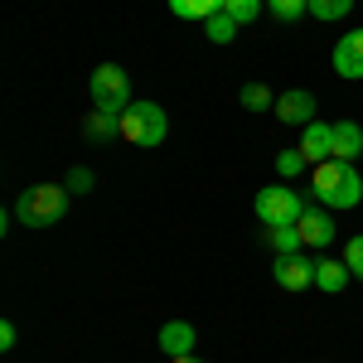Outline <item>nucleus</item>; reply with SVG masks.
<instances>
[{"label": "nucleus", "instance_id": "nucleus-1", "mask_svg": "<svg viewBox=\"0 0 363 363\" xmlns=\"http://www.w3.org/2000/svg\"><path fill=\"white\" fill-rule=\"evenodd\" d=\"M310 194L320 199V208H359L363 203V174L349 160H325L310 174Z\"/></svg>", "mask_w": 363, "mask_h": 363}, {"label": "nucleus", "instance_id": "nucleus-2", "mask_svg": "<svg viewBox=\"0 0 363 363\" xmlns=\"http://www.w3.org/2000/svg\"><path fill=\"white\" fill-rule=\"evenodd\" d=\"M68 213V184H29L15 199V223L25 228H54Z\"/></svg>", "mask_w": 363, "mask_h": 363}, {"label": "nucleus", "instance_id": "nucleus-3", "mask_svg": "<svg viewBox=\"0 0 363 363\" xmlns=\"http://www.w3.org/2000/svg\"><path fill=\"white\" fill-rule=\"evenodd\" d=\"M165 131H169V116H165V107L160 102H131L126 112H121V140L126 145H140V150H150V145H160L165 140Z\"/></svg>", "mask_w": 363, "mask_h": 363}, {"label": "nucleus", "instance_id": "nucleus-4", "mask_svg": "<svg viewBox=\"0 0 363 363\" xmlns=\"http://www.w3.org/2000/svg\"><path fill=\"white\" fill-rule=\"evenodd\" d=\"M87 92H92V107H97V112H116L121 116L126 107H131V78H126V68H116V63L92 68Z\"/></svg>", "mask_w": 363, "mask_h": 363}, {"label": "nucleus", "instance_id": "nucleus-5", "mask_svg": "<svg viewBox=\"0 0 363 363\" xmlns=\"http://www.w3.org/2000/svg\"><path fill=\"white\" fill-rule=\"evenodd\" d=\"M301 213H306V199L296 194L291 184H267L257 194V218L262 223H296Z\"/></svg>", "mask_w": 363, "mask_h": 363}, {"label": "nucleus", "instance_id": "nucleus-6", "mask_svg": "<svg viewBox=\"0 0 363 363\" xmlns=\"http://www.w3.org/2000/svg\"><path fill=\"white\" fill-rule=\"evenodd\" d=\"M272 277H277V286H286V291H310V286H315V262L301 257V252H286V257L272 262Z\"/></svg>", "mask_w": 363, "mask_h": 363}, {"label": "nucleus", "instance_id": "nucleus-7", "mask_svg": "<svg viewBox=\"0 0 363 363\" xmlns=\"http://www.w3.org/2000/svg\"><path fill=\"white\" fill-rule=\"evenodd\" d=\"M296 228H301V242H306V247H330L335 233H339L335 208H306V213L296 218Z\"/></svg>", "mask_w": 363, "mask_h": 363}, {"label": "nucleus", "instance_id": "nucleus-8", "mask_svg": "<svg viewBox=\"0 0 363 363\" xmlns=\"http://www.w3.org/2000/svg\"><path fill=\"white\" fill-rule=\"evenodd\" d=\"M335 73L349 83H363V29H349L335 44Z\"/></svg>", "mask_w": 363, "mask_h": 363}, {"label": "nucleus", "instance_id": "nucleus-9", "mask_svg": "<svg viewBox=\"0 0 363 363\" xmlns=\"http://www.w3.org/2000/svg\"><path fill=\"white\" fill-rule=\"evenodd\" d=\"M272 112H277L286 126H310V121H315V97H310L306 87H291V92H281V97H277Z\"/></svg>", "mask_w": 363, "mask_h": 363}, {"label": "nucleus", "instance_id": "nucleus-10", "mask_svg": "<svg viewBox=\"0 0 363 363\" xmlns=\"http://www.w3.org/2000/svg\"><path fill=\"white\" fill-rule=\"evenodd\" d=\"M301 155H306L310 165H325V160H335V126H325V121H310L306 136H301Z\"/></svg>", "mask_w": 363, "mask_h": 363}, {"label": "nucleus", "instance_id": "nucleus-11", "mask_svg": "<svg viewBox=\"0 0 363 363\" xmlns=\"http://www.w3.org/2000/svg\"><path fill=\"white\" fill-rule=\"evenodd\" d=\"M194 325H189V320H169L165 330H160V349H165L169 359H189V354H194Z\"/></svg>", "mask_w": 363, "mask_h": 363}, {"label": "nucleus", "instance_id": "nucleus-12", "mask_svg": "<svg viewBox=\"0 0 363 363\" xmlns=\"http://www.w3.org/2000/svg\"><path fill=\"white\" fill-rule=\"evenodd\" d=\"M349 281H354L349 262H330V257H320V262H315V286H320L325 296H339Z\"/></svg>", "mask_w": 363, "mask_h": 363}, {"label": "nucleus", "instance_id": "nucleus-13", "mask_svg": "<svg viewBox=\"0 0 363 363\" xmlns=\"http://www.w3.org/2000/svg\"><path fill=\"white\" fill-rule=\"evenodd\" d=\"M262 242L277 252V257L306 247V242H301V228H296V223H262Z\"/></svg>", "mask_w": 363, "mask_h": 363}, {"label": "nucleus", "instance_id": "nucleus-14", "mask_svg": "<svg viewBox=\"0 0 363 363\" xmlns=\"http://www.w3.org/2000/svg\"><path fill=\"white\" fill-rule=\"evenodd\" d=\"M363 155V126L359 121H335V160H359Z\"/></svg>", "mask_w": 363, "mask_h": 363}, {"label": "nucleus", "instance_id": "nucleus-15", "mask_svg": "<svg viewBox=\"0 0 363 363\" xmlns=\"http://www.w3.org/2000/svg\"><path fill=\"white\" fill-rule=\"evenodd\" d=\"M83 136L87 140H107V136H121V116L116 112H87V121H83Z\"/></svg>", "mask_w": 363, "mask_h": 363}, {"label": "nucleus", "instance_id": "nucleus-16", "mask_svg": "<svg viewBox=\"0 0 363 363\" xmlns=\"http://www.w3.org/2000/svg\"><path fill=\"white\" fill-rule=\"evenodd\" d=\"M218 10H223V0H169V15H179V20H208Z\"/></svg>", "mask_w": 363, "mask_h": 363}, {"label": "nucleus", "instance_id": "nucleus-17", "mask_svg": "<svg viewBox=\"0 0 363 363\" xmlns=\"http://www.w3.org/2000/svg\"><path fill=\"white\" fill-rule=\"evenodd\" d=\"M238 29H242V25H238L228 10H218V15H208V20H203V34H208L213 44H233V39H238Z\"/></svg>", "mask_w": 363, "mask_h": 363}, {"label": "nucleus", "instance_id": "nucleus-18", "mask_svg": "<svg viewBox=\"0 0 363 363\" xmlns=\"http://www.w3.org/2000/svg\"><path fill=\"white\" fill-rule=\"evenodd\" d=\"M349 10H354V0H310V15H315V20H325V25L344 20Z\"/></svg>", "mask_w": 363, "mask_h": 363}, {"label": "nucleus", "instance_id": "nucleus-19", "mask_svg": "<svg viewBox=\"0 0 363 363\" xmlns=\"http://www.w3.org/2000/svg\"><path fill=\"white\" fill-rule=\"evenodd\" d=\"M267 10L277 15L281 25H296L301 15H310V0H267Z\"/></svg>", "mask_w": 363, "mask_h": 363}, {"label": "nucleus", "instance_id": "nucleus-20", "mask_svg": "<svg viewBox=\"0 0 363 363\" xmlns=\"http://www.w3.org/2000/svg\"><path fill=\"white\" fill-rule=\"evenodd\" d=\"M242 107H247V112H267V107H277V97H272L267 83H247L242 87Z\"/></svg>", "mask_w": 363, "mask_h": 363}, {"label": "nucleus", "instance_id": "nucleus-21", "mask_svg": "<svg viewBox=\"0 0 363 363\" xmlns=\"http://www.w3.org/2000/svg\"><path fill=\"white\" fill-rule=\"evenodd\" d=\"M306 169H310V160L301 155V150H281L277 155V174L281 179H296V174H306Z\"/></svg>", "mask_w": 363, "mask_h": 363}, {"label": "nucleus", "instance_id": "nucleus-22", "mask_svg": "<svg viewBox=\"0 0 363 363\" xmlns=\"http://www.w3.org/2000/svg\"><path fill=\"white\" fill-rule=\"evenodd\" d=\"M223 10L238 20V25H252V20L262 15V0H223Z\"/></svg>", "mask_w": 363, "mask_h": 363}, {"label": "nucleus", "instance_id": "nucleus-23", "mask_svg": "<svg viewBox=\"0 0 363 363\" xmlns=\"http://www.w3.org/2000/svg\"><path fill=\"white\" fill-rule=\"evenodd\" d=\"M344 262H349V272H354V277H363V233L344 242Z\"/></svg>", "mask_w": 363, "mask_h": 363}, {"label": "nucleus", "instance_id": "nucleus-24", "mask_svg": "<svg viewBox=\"0 0 363 363\" xmlns=\"http://www.w3.org/2000/svg\"><path fill=\"white\" fill-rule=\"evenodd\" d=\"M87 189H92V169L73 165V169H68V194H87Z\"/></svg>", "mask_w": 363, "mask_h": 363}, {"label": "nucleus", "instance_id": "nucleus-25", "mask_svg": "<svg viewBox=\"0 0 363 363\" xmlns=\"http://www.w3.org/2000/svg\"><path fill=\"white\" fill-rule=\"evenodd\" d=\"M0 349H15V325H10V320L0 325Z\"/></svg>", "mask_w": 363, "mask_h": 363}, {"label": "nucleus", "instance_id": "nucleus-26", "mask_svg": "<svg viewBox=\"0 0 363 363\" xmlns=\"http://www.w3.org/2000/svg\"><path fill=\"white\" fill-rule=\"evenodd\" d=\"M169 363H199V359H194V354H189V359H169Z\"/></svg>", "mask_w": 363, "mask_h": 363}]
</instances>
